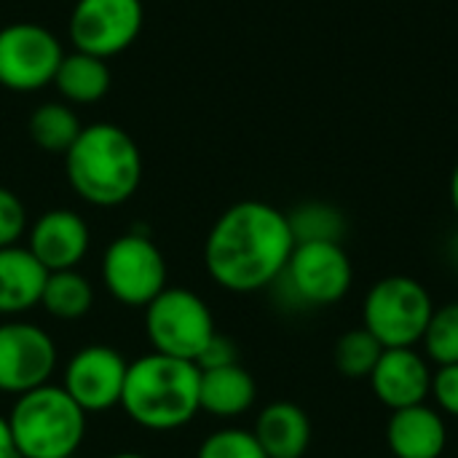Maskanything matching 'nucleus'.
<instances>
[{"instance_id":"f257e3e1","label":"nucleus","mask_w":458,"mask_h":458,"mask_svg":"<svg viewBox=\"0 0 458 458\" xmlns=\"http://www.w3.org/2000/svg\"><path fill=\"white\" fill-rule=\"evenodd\" d=\"M293 250L295 236L287 212L268 201L247 199L228 207L209 228L204 268L225 293L250 295L274 287Z\"/></svg>"},{"instance_id":"f03ea898","label":"nucleus","mask_w":458,"mask_h":458,"mask_svg":"<svg viewBox=\"0 0 458 458\" xmlns=\"http://www.w3.org/2000/svg\"><path fill=\"white\" fill-rule=\"evenodd\" d=\"M70 188L91 207H121L142 182V156L129 131L115 123L83 126L64 153Z\"/></svg>"},{"instance_id":"7ed1b4c3","label":"nucleus","mask_w":458,"mask_h":458,"mask_svg":"<svg viewBox=\"0 0 458 458\" xmlns=\"http://www.w3.org/2000/svg\"><path fill=\"white\" fill-rule=\"evenodd\" d=\"M199 376L201 370L196 362L150 352L129 362L121 408L148 432L182 429L196 419V413H201Z\"/></svg>"},{"instance_id":"20e7f679","label":"nucleus","mask_w":458,"mask_h":458,"mask_svg":"<svg viewBox=\"0 0 458 458\" xmlns=\"http://www.w3.org/2000/svg\"><path fill=\"white\" fill-rule=\"evenodd\" d=\"M8 424L19 458H72L86 440V413L54 384L19 394Z\"/></svg>"},{"instance_id":"39448f33","label":"nucleus","mask_w":458,"mask_h":458,"mask_svg":"<svg viewBox=\"0 0 458 458\" xmlns=\"http://www.w3.org/2000/svg\"><path fill=\"white\" fill-rule=\"evenodd\" d=\"M354 266L341 242L295 244L287 268L274 282L279 298L293 309H325L349 295Z\"/></svg>"},{"instance_id":"423d86ee","label":"nucleus","mask_w":458,"mask_h":458,"mask_svg":"<svg viewBox=\"0 0 458 458\" xmlns=\"http://www.w3.org/2000/svg\"><path fill=\"white\" fill-rule=\"evenodd\" d=\"M435 301L413 276H386L362 301V327L384 349H416L432 319Z\"/></svg>"},{"instance_id":"0eeeda50","label":"nucleus","mask_w":458,"mask_h":458,"mask_svg":"<svg viewBox=\"0 0 458 458\" xmlns=\"http://www.w3.org/2000/svg\"><path fill=\"white\" fill-rule=\"evenodd\" d=\"M215 333V317L193 290L166 287L145 306V335L156 354L196 362Z\"/></svg>"},{"instance_id":"6e6552de","label":"nucleus","mask_w":458,"mask_h":458,"mask_svg":"<svg viewBox=\"0 0 458 458\" xmlns=\"http://www.w3.org/2000/svg\"><path fill=\"white\" fill-rule=\"evenodd\" d=\"M102 282L118 303L145 309L169 287L166 258L148 233L129 231L107 244L102 255Z\"/></svg>"},{"instance_id":"1a4fd4ad","label":"nucleus","mask_w":458,"mask_h":458,"mask_svg":"<svg viewBox=\"0 0 458 458\" xmlns=\"http://www.w3.org/2000/svg\"><path fill=\"white\" fill-rule=\"evenodd\" d=\"M64 48L43 24L16 21L0 30V86L32 94L54 83Z\"/></svg>"},{"instance_id":"9d476101","label":"nucleus","mask_w":458,"mask_h":458,"mask_svg":"<svg viewBox=\"0 0 458 458\" xmlns=\"http://www.w3.org/2000/svg\"><path fill=\"white\" fill-rule=\"evenodd\" d=\"M142 16V0H78L70 16V40L75 51L110 59L137 40Z\"/></svg>"},{"instance_id":"9b49d317","label":"nucleus","mask_w":458,"mask_h":458,"mask_svg":"<svg viewBox=\"0 0 458 458\" xmlns=\"http://www.w3.org/2000/svg\"><path fill=\"white\" fill-rule=\"evenodd\" d=\"M56 370V346L51 335L21 319L0 325V392L27 394L46 386Z\"/></svg>"},{"instance_id":"f8f14e48","label":"nucleus","mask_w":458,"mask_h":458,"mask_svg":"<svg viewBox=\"0 0 458 458\" xmlns=\"http://www.w3.org/2000/svg\"><path fill=\"white\" fill-rule=\"evenodd\" d=\"M129 362L113 346H83L78 349L67 368L62 389L78 403V408L89 413H105L121 405L123 384H126Z\"/></svg>"},{"instance_id":"ddd939ff","label":"nucleus","mask_w":458,"mask_h":458,"mask_svg":"<svg viewBox=\"0 0 458 458\" xmlns=\"http://www.w3.org/2000/svg\"><path fill=\"white\" fill-rule=\"evenodd\" d=\"M89 244V225L72 209H48L27 228V250L48 274L78 268Z\"/></svg>"},{"instance_id":"4468645a","label":"nucleus","mask_w":458,"mask_h":458,"mask_svg":"<svg viewBox=\"0 0 458 458\" xmlns=\"http://www.w3.org/2000/svg\"><path fill=\"white\" fill-rule=\"evenodd\" d=\"M432 373L429 360L416 349H384L368 381L376 400L394 413L429 400Z\"/></svg>"},{"instance_id":"2eb2a0df","label":"nucleus","mask_w":458,"mask_h":458,"mask_svg":"<svg viewBox=\"0 0 458 458\" xmlns=\"http://www.w3.org/2000/svg\"><path fill=\"white\" fill-rule=\"evenodd\" d=\"M386 445L394 458H443L448 448L445 416L427 403L394 411L386 424Z\"/></svg>"},{"instance_id":"dca6fc26","label":"nucleus","mask_w":458,"mask_h":458,"mask_svg":"<svg viewBox=\"0 0 458 458\" xmlns=\"http://www.w3.org/2000/svg\"><path fill=\"white\" fill-rule=\"evenodd\" d=\"M48 271L35 260L27 247H3L0 250V317L16 319L35 306L46 287Z\"/></svg>"},{"instance_id":"f3484780","label":"nucleus","mask_w":458,"mask_h":458,"mask_svg":"<svg viewBox=\"0 0 458 458\" xmlns=\"http://www.w3.org/2000/svg\"><path fill=\"white\" fill-rule=\"evenodd\" d=\"M252 435L268 458H303L311 448V419L301 405L279 400L258 413Z\"/></svg>"},{"instance_id":"a211bd4d","label":"nucleus","mask_w":458,"mask_h":458,"mask_svg":"<svg viewBox=\"0 0 458 458\" xmlns=\"http://www.w3.org/2000/svg\"><path fill=\"white\" fill-rule=\"evenodd\" d=\"M258 400V384L247 368L225 365L201 370L199 376V408L215 419H239L252 411Z\"/></svg>"},{"instance_id":"6ab92c4d","label":"nucleus","mask_w":458,"mask_h":458,"mask_svg":"<svg viewBox=\"0 0 458 458\" xmlns=\"http://www.w3.org/2000/svg\"><path fill=\"white\" fill-rule=\"evenodd\" d=\"M110 81L113 75H110L107 59H99L83 51L64 54L54 75L56 91L64 97V102H72V105L99 102L110 91Z\"/></svg>"},{"instance_id":"aec40b11","label":"nucleus","mask_w":458,"mask_h":458,"mask_svg":"<svg viewBox=\"0 0 458 458\" xmlns=\"http://www.w3.org/2000/svg\"><path fill=\"white\" fill-rule=\"evenodd\" d=\"M40 306L54 319H64V322L81 319L94 306V287L83 274H78V268L51 271L40 295Z\"/></svg>"},{"instance_id":"412c9836","label":"nucleus","mask_w":458,"mask_h":458,"mask_svg":"<svg viewBox=\"0 0 458 458\" xmlns=\"http://www.w3.org/2000/svg\"><path fill=\"white\" fill-rule=\"evenodd\" d=\"M81 131H83L81 118L64 102H46L35 107L30 115V137L46 153L64 156L72 148V142L81 137Z\"/></svg>"},{"instance_id":"4be33fe9","label":"nucleus","mask_w":458,"mask_h":458,"mask_svg":"<svg viewBox=\"0 0 458 458\" xmlns=\"http://www.w3.org/2000/svg\"><path fill=\"white\" fill-rule=\"evenodd\" d=\"M295 244L306 242H341L346 233V217L327 201H303L287 212Z\"/></svg>"},{"instance_id":"5701e85b","label":"nucleus","mask_w":458,"mask_h":458,"mask_svg":"<svg viewBox=\"0 0 458 458\" xmlns=\"http://www.w3.org/2000/svg\"><path fill=\"white\" fill-rule=\"evenodd\" d=\"M381 354H384V346L365 327H354L338 338L335 352H333V362L344 378L365 381V378H370Z\"/></svg>"},{"instance_id":"b1692460","label":"nucleus","mask_w":458,"mask_h":458,"mask_svg":"<svg viewBox=\"0 0 458 458\" xmlns=\"http://www.w3.org/2000/svg\"><path fill=\"white\" fill-rule=\"evenodd\" d=\"M421 346L427 352V360H432L437 368L458 365V301L440 309L435 306Z\"/></svg>"},{"instance_id":"393cba45","label":"nucleus","mask_w":458,"mask_h":458,"mask_svg":"<svg viewBox=\"0 0 458 458\" xmlns=\"http://www.w3.org/2000/svg\"><path fill=\"white\" fill-rule=\"evenodd\" d=\"M196 458H268L260 448L252 429L242 427H223L207 435L199 445Z\"/></svg>"},{"instance_id":"a878e982","label":"nucleus","mask_w":458,"mask_h":458,"mask_svg":"<svg viewBox=\"0 0 458 458\" xmlns=\"http://www.w3.org/2000/svg\"><path fill=\"white\" fill-rule=\"evenodd\" d=\"M24 233H27V209L13 191L0 185V250L16 247Z\"/></svg>"},{"instance_id":"bb28decb","label":"nucleus","mask_w":458,"mask_h":458,"mask_svg":"<svg viewBox=\"0 0 458 458\" xmlns=\"http://www.w3.org/2000/svg\"><path fill=\"white\" fill-rule=\"evenodd\" d=\"M437 411L458 419V365H443L432 373V392Z\"/></svg>"},{"instance_id":"cd10ccee","label":"nucleus","mask_w":458,"mask_h":458,"mask_svg":"<svg viewBox=\"0 0 458 458\" xmlns=\"http://www.w3.org/2000/svg\"><path fill=\"white\" fill-rule=\"evenodd\" d=\"M239 362V352H236V344L220 333L212 335V341L204 346V352L199 354L196 360V368L199 370H215V368H225V365H236Z\"/></svg>"},{"instance_id":"c85d7f7f","label":"nucleus","mask_w":458,"mask_h":458,"mask_svg":"<svg viewBox=\"0 0 458 458\" xmlns=\"http://www.w3.org/2000/svg\"><path fill=\"white\" fill-rule=\"evenodd\" d=\"M0 458H19L16 443H13V432L8 424V416H0Z\"/></svg>"},{"instance_id":"c756f323","label":"nucleus","mask_w":458,"mask_h":458,"mask_svg":"<svg viewBox=\"0 0 458 458\" xmlns=\"http://www.w3.org/2000/svg\"><path fill=\"white\" fill-rule=\"evenodd\" d=\"M451 204H454V212L458 215V164L451 174Z\"/></svg>"},{"instance_id":"7c9ffc66","label":"nucleus","mask_w":458,"mask_h":458,"mask_svg":"<svg viewBox=\"0 0 458 458\" xmlns=\"http://www.w3.org/2000/svg\"><path fill=\"white\" fill-rule=\"evenodd\" d=\"M110 458H148V456H142V454H131V451H126V454H115V456H110Z\"/></svg>"},{"instance_id":"2f4dec72","label":"nucleus","mask_w":458,"mask_h":458,"mask_svg":"<svg viewBox=\"0 0 458 458\" xmlns=\"http://www.w3.org/2000/svg\"><path fill=\"white\" fill-rule=\"evenodd\" d=\"M451 252H454V258H456V263H458V233L454 236V244H451Z\"/></svg>"}]
</instances>
